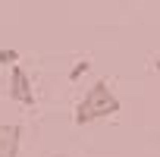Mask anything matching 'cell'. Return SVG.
I'll return each mask as SVG.
<instances>
[{"label": "cell", "mask_w": 160, "mask_h": 157, "mask_svg": "<svg viewBox=\"0 0 160 157\" xmlns=\"http://www.w3.org/2000/svg\"><path fill=\"white\" fill-rule=\"evenodd\" d=\"M113 113H119V98L113 94V88H110V82H94L88 91H85V98L75 104V113H72V119L78 123V126H85V123H94V119H101V116H113Z\"/></svg>", "instance_id": "6da1fadb"}, {"label": "cell", "mask_w": 160, "mask_h": 157, "mask_svg": "<svg viewBox=\"0 0 160 157\" xmlns=\"http://www.w3.org/2000/svg\"><path fill=\"white\" fill-rule=\"evenodd\" d=\"M10 98L19 101V104H25V107L35 104V88H32L28 72H25L22 66H13V69H10Z\"/></svg>", "instance_id": "7a4b0ae2"}, {"label": "cell", "mask_w": 160, "mask_h": 157, "mask_svg": "<svg viewBox=\"0 0 160 157\" xmlns=\"http://www.w3.org/2000/svg\"><path fill=\"white\" fill-rule=\"evenodd\" d=\"M19 123H0V157H19Z\"/></svg>", "instance_id": "3957f363"}, {"label": "cell", "mask_w": 160, "mask_h": 157, "mask_svg": "<svg viewBox=\"0 0 160 157\" xmlns=\"http://www.w3.org/2000/svg\"><path fill=\"white\" fill-rule=\"evenodd\" d=\"M88 69H91V60H88V57L78 60V63H72V69H69V82H78V78H82Z\"/></svg>", "instance_id": "277c9868"}, {"label": "cell", "mask_w": 160, "mask_h": 157, "mask_svg": "<svg viewBox=\"0 0 160 157\" xmlns=\"http://www.w3.org/2000/svg\"><path fill=\"white\" fill-rule=\"evenodd\" d=\"M16 63H19V53H16L13 47H3V50H0V66H10V69H13Z\"/></svg>", "instance_id": "5b68a950"}, {"label": "cell", "mask_w": 160, "mask_h": 157, "mask_svg": "<svg viewBox=\"0 0 160 157\" xmlns=\"http://www.w3.org/2000/svg\"><path fill=\"white\" fill-rule=\"evenodd\" d=\"M154 69H157V72H160V60H154Z\"/></svg>", "instance_id": "8992f818"}]
</instances>
